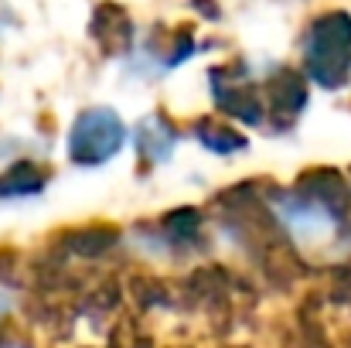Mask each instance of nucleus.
Here are the masks:
<instances>
[{"instance_id": "7ed1b4c3", "label": "nucleus", "mask_w": 351, "mask_h": 348, "mask_svg": "<svg viewBox=\"0 0 351 348\" xmlns=\"http://www.w3.org/2000/svg\"><path fill=\"white\" fill-rule=\"evenodd\" d=\"M130 143V130L110 106H89L75 116L69 130V161L79 167L110 164L119 150Z\"/></svg>"}, {"instance_id": "20e7f679", "label": "nucleus", "mask_w": 351, "mask_h": 348, "mask_svg": "<svg viewBox=\"0 0 351 348\" xmlns=\"http://www.w3.org/2000/svg\"><path fill=\"white\" fill-rule=\"evenodd\" d=\"M181 140H184V130L167 113H150L130 130V143L143 164H167Z\"/></svg>"}, {"instance_id": "f03ea898", "label": "nucleus", "mask_w": 351, "mask_h": 348, "mask_svg": "<svg viewBox=\"0 0 351 348\" xmlns=\"http://www.w3.org/2000/svg\"><path fill=\"white\" fill-rule=\"evenodd\" d=\"M300 76L324 89H341L351 79V14L321 10L300 34Z\"/></svg>"}, {"instance_id": "f257e3e1", "label": "nucleus", "mask_w": 351, "mask_h": 348, "mask_svg": "<svg viewBox=\"0 0 351 348\" xmlns=\"http://www.w3.org/2000/svg\"><path fill=\"white\" fill-rule=\"evenodd\" d=\"M266 209L297 249H331L351 229V185L335 171H314L266 198Z\"/></svg>"}, {"instance_id": "39448f33", "label": "nucleus", "mask_w": 351, "mask_h": 348, "mask_svg": "<svg viewBox=\"0 0 351 348\" xmlns=\"http://www.w3.org/2000/svg\"><path fill=\"white\" fill-rule=\"evenodd\" d=\"M195 137L202 140L205 150H212V154H219V157H229V154H235V150L245 147V137L235 130L232 123L202 119V123H195Z\"/></svg>"}]
</instances>
